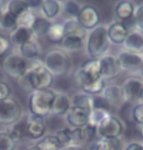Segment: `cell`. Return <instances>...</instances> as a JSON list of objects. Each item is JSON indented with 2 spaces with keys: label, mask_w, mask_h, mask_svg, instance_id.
Returning <instances> with one entry per match:
<instances>
[{
  "label": "cell",
  "mask_w": 143,
  "mask_h": 150,
  "mask_svg": "<svg viewBox=\"0 0 143 150\" xmlns=\"http://www.w3.org/2000/svg\"><path fill=\"white\" fill-rule=\"evenodd\" d=\"M43 64L52 76L63 77L71 69V58L65 50L53 48L45 54Z\"/></svg>",
  "instance_id": "cell-1"
},
{
  "label": "cell",
  "mask_w": 143,
  "mask_h": 150,
  "mask_svg": "<svg viewBox=\"0 0 143 150\" xmlns=\"http://www.w3.org/2000/svg\"><path fill=\"white\" fill-rule=\"evenodd\" d=\"M55 94L56 92L50 88L33 90L29 100L30 114L41 118H45L47 115H49L51 103Z\"/></svg>",
  "instance_id": "cell-2"
},
{
  "label": "cell",
  "mask_w": 143,
  "mask_h": 150,
  "mask_svg": "<svg viewBox=\"0 0 143 150\" xmlns=\"http://www.w3.org/2000/svg\"><path fill=\"white\" fill-rule=\"evenodd\" d=\"M109 47L107 29L96 27L90 32L86 42V51L91 59H99L105 54Z\"/></svg>",
  "instance_id": "cell-3"
},
{
  "label": "cell",
  "mask_w": 143,
  "mask_h": 150,
  "mask_svg": "<svg viewBox=\"0 0 143 150\" xmlns=\"http://www.w3.org/2000/svg\"><path fill=\"white\" fill-rule=\"evenodd\" d=\"M30 84L33 90H41L49 88L53 83V76L44 67V64L38 59H35L29 65L27 70Z\"/></svg>",
  "instance_id": "cell-4"
},
{
  "label": "cell",
  "mask_w": 143,
  "mask_h": 150,
  "mask_svg": "<svg viewBox=\"0 0 143 150\" xmlns=\"http://www.w3.org/2000/svg\"><path fill=\"white\" fill-rule=\"evenodd\" d=\"M29 63L21 54L12 53L8 55L3 62V70L7 76L12 79H18L27 72Z\"/></svg>",
  "instance_id": "cell-5"
},
{
  "label": "cell",
  "mask_w": 143,
  "mask_h": 150,
  "mask_svg": "<svg viewBox=\"0 0 143 150\" xmlns=\"http://www.w3.org/2000/svg\"><path fill=\"white\" fill-rule=\"evenodd\" d=\"M22 114L21 107L17 101L7 98L0 102V124L12 125L19 120Z\"/></svg>",
  "instance_id": "cell-6"
},
{
  "label": "cell",
  "mask_w": 143,
  "mask_h": 150,
  "mask_svg": "<svg viewBox=\"0 0 143 150\" xmlns=\"http://www.w3.org/2000/svg\"><path fill=\"white\" fill-rule=\"evenodd\" d=\"M98 134L104 139H113L120 137L124 132V127L120 120L113 116H109L97 127Z\"/></svg>",
  "instance_id": "cell-7"
},
{
  "label": "cell",
  "mask_w": 143,
  "mask_h": 150,
  "mask_svg": "<svg viewBox=\"0 0 143 150\" xmlns=\"http://www.w3.org/2000/svg\"><path fill=\"white\" fill-rule=\"evenodd\" d=\"M101 78L104 81L113 80L120 75V69L116 56L112 54H104L99 58Z\"/></svg>",
  "instance_id": "cell-8"
},
{
  "label": "cell",
  "mask_w": 143,
  "mask_h": 150,
  "mask_svg": "<svg viewBox=\"0 0 143 150\" xmlns=\"http://www.w3.org/2000/svg\"><path fill=\"white\" fill-rule=\"evenodd\" d=\"M118 62L122 70L128 72H140L143 67V57L140 54L130 51H122L117 56Z\"/></svg>",
  "instance_id": "cell-9"
},
{
  "label": "cell",
  "mask_w": 143,
  "mask_h": 150,
  "mask_svg": "<svg viewBox=\"0 0 143 150\" xmlns=\"http://www.w3.org/2000/svg\"><path fill=\"white\" fill-rule=\"evenodd\" d=\"M100 20V15L97 9L91 5H85L81 7V10L78 16L77 17V21L78 24L86 30H93L97 27Z\"/></svg>",
  "instance_id": "cell-10"
},
{
  "label": "cell",
  "mask_w": 143,
  "mask_h": 150,
  "mask_svg": "<svg viewBox=\"0 0 143 150\" xmlns=\"http://www.w3.org/2000/svg\"><path fill=\"white\" fill-rule=\"evenodd\" d=\"M120 87H122L125 100L130 101L142 97L143 81L138 78L130 77L125 79Z\"/></svg>",
  "instance_id": "cell-11"
},
{
  "label": "cell",
  "mask_w": 143,
  "mask_h": 150,
  "mask_svg": "<svg viewBox=\"0 0 143 150\" xmlns=\"http://www.w3.org/2000/svg\"><path fill=\"white\" fill-rule=\"evenodd\" d=\"M25 131H26V134L33 139H38L45 134L46 122L44 118L30 114L26 119Z\"/></svg>",
  "instance_id": "cell-12"
},
{
  "label": "cell",
  "mask_w": 143,
  "mask_h": 150,
  "mask_svg": "<svg viewBox=\"0 0 143 150\" xmlns=\"http://www.w3.org/2000/svg\"><path fill=\"white\" fill-rule=\"evenodd\" d=\"M89 111L77 106H71L67 113V121L72 128H83L89 122Z\"/></svg>",
  "instance_id": "cell-13"
},
{
  "label": "cell",
  "mask_w": 143,
  "mask_h": 150,
  "mask_svg": "<svg viewBox=\"0 0 143 150\" xmlns=\"http://www.w3.org/2000/svg\"><path fill=\"white\" fill-rule=\"evenodd\" d=\"M128 51L133 53L143 52V33L138 29H133L128 30V33L125 38L124 43Z\"/></svg>",
  "instance_id": "cell-14"
},
{
  "label": "cell",
  "mask_w": 143,
  "mask_h": 150,
  "mask_svg": "<svg viewBox=\"0 0 143 150\" xmlns=\"http://www.w3.org/2000/svg\"><path fill=\"white\" fill-rule=\"evenodd\" d=\"M128 33V29L122 22L114 23L107 29V35L109 40L116 44L124 43Z\"/></svg>",
  "instance_id": "cell-15"
},
{
  "label": "cell",
  "mask_w": 143,
  "mask_h": 150,
  "mask_svg": "<svg viewBox=\"0 0 143 150\" xmlns=\"http://www.w3.org/2000/svg\"><path fill=\"white\" fill-rule=\"evenodd\" d=\"M71 108V100L65 93H56L51 103L50 113L54 115H64Z\"/></svg>",
  "instance_id": "cell-16"
},
{
  "label": "cell",
  "mask_w": 143,
  "mask_h": 150,
  "mask_svg": "<svg viewBox=\"0 0 143 150\" xmlns=\"http://www.w3.org/2000/svg\"><path fill=\"white\" fill-rule=\"evenodd\" d=\"M33 36L35 35H32L30 29H27V28L25 27H17L15 30H13L10 33L9 38L14 45L20 47L26 42L32 40Z\"/></svg>",
  "instance_id": "cell-17"
},
{
  "label": "cell",
  "mask_w": 143,
  "mask_h": 150,
  "mask_svg": "<svg viewBox=\"0 0 143 150\" xmlns=\"http://www.w3.org/2000/svg\"><path fill=\"white\" fill-rule=\"evenodd\" d=\"M103 96L107 99L109 104L112 105H118L124 100V94H123L122 87L119 84L110 83L105 86L103 89Z\"/></svg>",
  "instance_id": "cell-18"
},
{
  "label": "cell",
  "mask_w": 143,
  "mask_h": 150,
  "mask_svg": "<svg viewBox=\"0 0 143 150\" xmlns=\"http://www.w3.org/2000/svg\"><path fill=\"white\" fill-rule=\"evenodd\" d=\"M81 70L85 74L86 78L90 81H95L101 78L99 59H89L80 66Z\"/></svg>",
  "instance_id": "cell-19"
},
{
  "label": "cell",
  "mask_w": 143,
  "mask_h": 150,
  "mask_svg": "<svg viewBox=\"0 0 143 150\" xmlns=\"http://www.w3.org/2000/svg\"><path fill=\"white\" fill-rule=\"evenodd\" d=\"M134 9L135 8L130 1H120L116 6L115 13L118 18L120 20V22L125 23L133 17Z\"/></svg>",
  "instance_id": "cell-20"
},
{
  "label": "cell",
  "mask_w": 143,
  "mask_h": 150,
  "mask_svg": "<svg viewBox=\"0 0 143 150\" xmlns=\"http://www.w3.org/2000/svg\"><path fill=\"white\" fill-rule=\"evenodd\" d=\"M91 150H119L122 147V141L120 138H113V139H102L93 140L90 144Z\"/></svg>",
  "instance_id": "cell-21"
},
{
  "label": "cell",
  "mask_w": 143,
  "mask_h": 150,
  "mask_svg": "<svg viewBox=\"0 0 143 150\" xmlns=\"http://www.w3.org/2000/svg\"><path fill=\"white\" fill-rule=\"evenodd\" d=\"M65 28V36H75L83 39L86 35V30L78 24L77 19L69 20L66 24H64Z\"/></svg>",
  "instance_id": "cell-22"
},
{
  "label": "cell",
  "mask_w": 143,
  "mask_h": 150,
  "mask_svg": "<svg viewBox=\"0 0 143 150\" xmlns=\"http://www.w3.org/2000/svg\"><path fill=\"white\" fill-rule=\"evenodd\" d=\"M51 26V23L49 22L48 19L43 18V17H36L35 18L30 30L35 36H41L44 35H47L49 28Z\"/></svg>",
  "instance_id": "cell-23"
},
{
  "label": "cell",
  "mask_w": 143,
  "mask_h": 150,
  "mask_svg": "<svg viewBox=\"0 0 143 150\" xmlns=\"http://www.w3.org/2000/svg\"><path fill=\"white\" fill-rule=\"evenodd\" d=\"M20 54L22 57H24L26 60H35L39 55V49L37 44L33 40L27 41L26 43L19 47Z\"/></svg>",
  "instance_id": "cell-24"
},
{
  "label": "cell",
  "mask_w": 143,
  "mask_h": 150,
  "mask_svg": "<svg viewBox=\"0 0 143 150\" xmlns=\"http://www.w3.org/2000/svg\"><path fill=\"white\" fill-rule=\"evenodd\" d=\"M47 38L53 43H59L62 42L65 38V28L64 24H51L48 32H47Z\"/></svg>",
  "instance_id": "cell-25"
},
{
  "label": "cell",
  "mask_w": 143,
  "mask_h": 150,
  "mask_svg": "<svg viewBox=\"0 0 143 150\" xmlns=\"http://www.w3.org/2000/svg\"><path fill=\"white\" fill-rule=\"evenodd\" d=\"M72 102L73 106L80 107V108L87 110L89 112L92 110V96L86 94L85 92H80L75 94L73 96Z\"/></svg>",
  "instance_id": "cell-26"
},
{
  "label": "cell",
  "mask_w": 143,
  "mask_h": 150,
  "mask_svg": "<svg viewBox=\"0 0 143 150\" xmlns=\"http://www.w3.org/2000/svg\"><path fill=\"white\" fill-rule=\"evenodd\" d=\"M29 10L26 1H22V0H11L8 1L6 4V11L10 15L15 17L17 19L20 17L24 12Z\"/></svg>",
  "instance_id": "cell-27"
},
{
  "label": "cell",
  "mask_w": 143,
  "mask_h": 150,
  "mask_svg": "<svg viewBox=\"0 0 143 150\" xmlns=\"http://www.w3.org/2000/svg\"><path fill=\"white\" fill-rule=\"evenodd\" d=\"M41 9L46 19H54L60 12V3L56 0H45L42 1Z\"/></svg>",
  "instance_id": "cell-28"
},
{
  "label": "cell",
  "mask_w": 143,
  "mask_h": 150,
  "mask_svg": "<svg viewBox=\"0 0 143 150\" xmlns=\"http://www.w3.org/2000/svg\"><path fill=\"white\" fill-rule=\"evenodd\" d=\"M39 150H60L62 148V145L58 141L54 134L47 135L40 139L35 144Z\"/></svg>",
  "instance_id": "cell-29"
},
{
  "label": "cell",
  "mask_w": 143,
  "mask_h": 150,
  "mask_svg": "<svg viewBox=\"0 0 143 150\" xmlns=\"http://www.w3.org/2000/svg\"><path fill=\"white\" fill-rule=\"evenodd\" d=\"M62 45L64 49L71 52L80 51L83 47V39L75 36H65L62 40Z\"/></svg>",
  "instance_id": "cell-30"
},
{
  "label": "cell",
  "mask_w": 143,
  "mask_h": 150,
  "mask_svg": "<svg viewBox=\"0 0 143 150\" xmlns=\"http://www.w3.org/2000/svg\"><path fill=\"white\" fill-rule=\"evenodd\" d=\"M25 124H26V122H25L24 124L15 123V124L9 125V126L6 127L4 132L16 142V141H19L21 139L24 134H26V131H25Z\"/></svg>",
  "instance_id": "cell-31"
},
{
  "label": "cell",
  "mask_w": 143,
  "mask_h": 150,
  "mask_svg": "<svg viewBox=\"0 0 143 150\" xmlns=\"http://www.w3.org/2000/svg\"><path fill=\"white\" fill-rule=\"evenodd\" d=\"M109 116H111L109 114L108 111L105 110H100V109H92L90 113H89V122L94 126L98 127V125L100 123H102L106 118H108Z\"/></svg>",
  "instance_id": "cell-32"
},
{
  "label": "cell",
  "mask_w": 143,
  "mask_h": 150,
  "mask_svg": "<svg viewBox=\"0 0 143 150\" xmlns=\"http://www.w3.org/2000/svg\"><path fill=\"white\" fill-rule=\"evenodd\" d=\"M54 135L56 138L58 139V141L60 142V144L63 146L69 145V144H72L71 141V128H68V127H63V128L57 129L55 132Z\"/></svg>",
  "instance_id": "cell-33"
},
{
  "label": "cell",
  "mask_w": 143,
  "mask_h": 150,
  "mask_svg": "<svg viewBox=\"0 0 143 150\" xmlns=\"http://www.w3.org/2000/svg\"><path fill=\"white\" fill-rule=\"evenodd\" d=\"M63 10L67 15L77 18L80 12L81 7L77 1H75V0H68V1H65L63 3Z\"/></svg>",
  "instance_id": "cell-34"
},
{
  "label": "cell",
  "mask_w": 143,
  "mask_h": 150,
  "mask_svg": "<svg viewBox=\"0 0 143 150\" xmlns=\"http://www.w3.org/2000/svg\"><path fill=\"white\" fill-rule=\"evenodd\" d=\"M17 27H18V25H17V19L15 17L10 15L7 11L4 12L1 21H0V28L3 30H11V32H12V30H15Z\"/></svg>",
  "instance_id": "cell-35"
},
{
  "label": "cell",
  "mask_w": 143,
  "mask_h": 150,
  "mask_svg": "<svg viewBox=\"0 0 143 150\" xmlns=\"http://www.w3.org/2000/svg\"><path fill=\"white\" fill-rule=\"evenodd\" d=\"M35 16L33 15L32 11L29 9L17 18V25H18V27H25L30 29L33 21H35Z\"/></svg>",
  "instance_id": "cell-36"
},
{
  "label": "cell",
  "mask_w": 143,
  "mask_h": 150,
  "mask_svg": "<svg viewBox=\"0 0 143 150\" xmlns=\"http://www.w3.org/2000/svg\"><path fill=\"white\" fill-rule=\"evenodd\" d=\"M111 108V105L109 104L103 95L97 94V95H92V109H100V110H105V111H109V109Z\"/></svg>",
  "instance_id": "cell-37"
},
{
  "label": "cell",
  "mask_w": 143,
  "mask_h": 150,
  "mask_svg": "<svg viewBox=\"0 0 143 150\" xmlns=\"http://www.w3.org/2000/svg\"><path fill=\"white\" fill-rule=\"evenodd\" d=\"M15 141L4 131H0V150H14Z\"/></svg>",
  "instance_id": "cell-38"
},
{
  "label": "cell",
  "mask_w": 143,
  "mask_h": 150,
  "mask_svg": "<svg viewBox=\"0 0 143 150\" xmlns=\"http://www.w3.org/2000/svg\"><path fill=\"white\" fill-rule=\"evenodd\" d=\"M82 129H83V134H85V139H87L90 141L95 140V137H96L98 134L96 126L88 123L86 126L83 127Z\"/></svg>",
  "instance_id": "cell-39"
},
{
  "label": "cell",
  "mask_w": 143,
  "mask_h": 150,
  "mask_svg": "<svg viewBox=\"0 0 143 150\" xmlns=\"http://www.w3.org/2000/svg\"><path fill=\"white\" fill-rule=\"evenodd\" d=\"M132 119L139 126H143V102L137 104L132 109Z\"/></svg>",
  "instance_id": "cell-40"
},
{
  "label": "cell",
  "mask_w": 143,
  "mask_h": 150,
  "mask_svg": "<svg viewBox=\"0 0 143 150\" xmlns=\"http://www.w3.org/2000/svg\"><path fill=\"white\" fill-rule=\"evenodd\" d=\"M18 84L22 89L25 90V91H27V92H32L33 91L32 86V84H30L29 75H27V72L25 73L22 77H20L18 79Z\"/></svg>",
  "instance_id": "cell-41"
},
{
  "label": "cell",
  "mask_w": 143,
  "mask_h": 150,
  "mask_svg": "<svg viewBox=\"0 0 143 150\" xmlns=\"http://www.w3.org/2000/svg\"><path fill=\"white\" fill-rule=\"evenodd\" d=\"M82 139H85L82 128H71V141L72 144H78Z\"/></svg>",
  "instance_id": "cell-42"
},
{
  "label": "cell",
  "mask_w": 143,
  "mask_h": 150,
  "mask_svg": "<svg viewBox=\"0 0 143 150\" xmlns=\"http://www.w3.org/2000/svg\"><path fill=\"white\" fill-rule=\"evenodd\" d=\"M133 19L135 25L138 27V30H143V4L139 5L136 7V9H134Z\"/></svg>",
  "instance_id": "cell-43"
},
{
  "label": "cell",
  "mask_w": 143,
  "mask_h": 150,
  "mask_svg": "<svg viewBox=\"0 0 143 150\" xmlns=\"http://www.w3.org/2000/svg\"><path fill=\"white\" fill-rule=\"evenodd\" d=\"M10 91L11 90L8 83L3 81H0V102L5 100V99L9 98Z\"/></svg>",
  "instance_id": "cell-44"
},
{
  "label": "cell",
  "mask_w": 143,
  "mask_h": 150,
  "mask_svg": "<svg viewBox=\"0 0 143 150\" xmlns=\"http://www.w3.org/2000/svg\"><path fill=\"white\" fill-rule=\"evenodd\" d=\"M10 48V41L6 38L0 35V56L4 55Z\"/></svg>",
  "instance_id": "cell-45"
},
{
  "label": "cell",
  "mask_w": 143,
  "mask_h": 150,
  "mask_svg": "<svg viewBox=\"0 0 143 150\" xmlns=\"http://www.w3.org/2000/svg\"><path fill=\"white\" fill-rule=\"evenodd\" d=\"M60 150H85V147L81 144H69V145L63 146Z\"/></svg>",
  "instance_id": "cell-46"
},
{
  "label": "cell",
  "mask_w": 143,
  "mask_h": 150,
  "mask_svg": "<svg viewBox=\"0 0 143 150\" xmlns=\"http://www.w3.org/2000/svg\"><path fill=\"white\" fill-rule=\"evenodd\" d=\"M125 150H143V144L138 142H131L127 146Z\"/></svg>",
  "instance_id": "cell-47"
},
{
  "label": "cell",
  "mask_w": 143,
  "mask_h": 150,
  "mask_svg": "<svg viewBox=\"0 0 143 150\" xmlns=\"http://www.w3.org/2000/svg\"><path fill=\"white\" fill-rule=\"evenodd\" d=\"M26 3L27 5V8L30 10L33 9V8H37L38 6H40L42 4V1H37V0H35V1H26Z\"/></svg>",
  "instance_id": "cell-48"
},
{
  "label": "cell",
  "mask_w": 143,
  "mask_h": 150,
  "mask_svg": "<svg viewBox=\"0 0 143 150\" xmlns=\"http://www.w3.org/2000/svg\"><path fill=\"white\" fill-rule=\"evenodd\" d=\"M27 150H39V149L37 148V146H36L35 144H33V145H30L27 147Z\"/></svg>",
  "instance_id": "cell-49"
},
{
  "label": "cell",
  "mask_w": 143,
  "mask_h": 150,
  "mask_svg": "<svg viewBox=\"0 0 143 150\" xmlns=\"http://www.w3.org/2000/svg\"><path fill=\"white\" fill-rule=\"evenodd\" d=\"M4 12H6V11H4V10H1V9H0V21H1V19H2V16H3Z\"/></svg>",
  "instance_id": "cell-50"
},
{
  "label": "cell",
  "mask_w": 143,
  "mask_h": 150,
  "mask_svg": "<svg viewBox=\"0 0 143 150\" xmlns=\"http://www.w3.org/2000/svg\"><path fill=\"white\" fill-rule=\"evenodd\" d=\"M139 131H140V134H141V137H143V126H140Z\"/></svg>",
  "instance_id": "cell-51"
},
{
  "label": "cell",
  "mask_w": 143,
  "mask_h": 150,
  "mask_svg": "<svg viewBox=\"0 0 143 150\" xmlns=\"http://www.w3.org/2000/svg\"><path fill=\"white\" fill-rule=\"evenodd\" d=\"M140 75H141L142 76V78H143V67H142V69H141V71H140Z\"/></svg>",
  "instance_id": "cell-52"
},
{
  "label": "cell",
  "mask_w": 143,
  "mask_h": 150,
  "mask_svg": "<svg viewBox=\"0 0 143 150\" xmlns=\"http://www.w3.org/2000/svg\"><path fill=\"white\" fill-rule=\"evenodd\" d=\"M142 98H143V93H142Z\"/></svg>",
  "instance_id": "cell-53"
}]
</instances>
